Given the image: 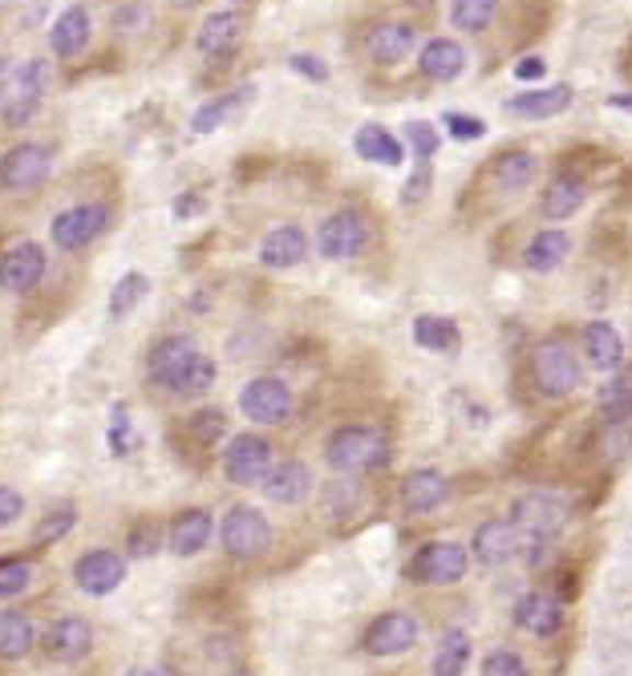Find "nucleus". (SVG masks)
Instances as JSON below:
<instances>
[{
    "label": "nucleus",
    "instance_id": "c03bdc74",
    "mask_svg": "<svg viewBox=\"0 0 632 676\" xmlns=\"http://www.w3.org/2000/svg\"><path fill=\"white\" fill-rule=\"evenodd\" d=\"M483 676H527V664L515 652H491L483 661Z\"/></svg>",
    "mask_w": 632,
    "mask_h": 676
},
{
    "label": "nucleus",
    "instance_id": "a211bd4d",
    "mask_svg": "<svg viewBox=\"0 0 632 676\" xmlns=\"http://www.w3.org/2000/svg\"><path fill=\"white\" fill-rule=\"evenodd\" d=\"M304 255H309V236H304L297 224L272 227L268 236H264V243H260V264L272 267V272H288V267H297Z\"/></svg>",
    "mask_w": 632,
    "mask_h": 676
},
{
    "label": "nucleus",
    "instance_id": "6e6d98bb",
    "mask_svg": "<svg viewBox=\"0 0 632 676\" xmlns=\"http://www.w3.org/2000/svg\"><path fill=\"white\" fill-rule=\"evenodd\" d=\"M608 106H617V110H632V98H612Z\"/></svg>",
    "mask_w": 632,
    "mask_h": 676
},
{
    "label": "nucleus",
    "instance_id": "c9c22d12",
    "mask_svg": "<svg viewBox=\"0 0 632 676\" xmlns=\"http://www.w3.org/2000/svg\"><path fill=\"white\" fill-rule=\"evenodd\" d=\"M467 664H471V637H467V632H446V637L438 640V649H434L430 673L462 676L467 673Z\"/></svg>",
    "mask_w": 632,
    "mask_h": 676
},
{
    "label": "nucleus",
    "instance_id": "4c0bfd02",
    "mask_svg": "<svg viewBox=\"0 0 632 676\" xmlns=\"http://www.w3.org/2000/svg\"><path fill=\"white\" fill-rule=\"evenodd\" d=\"M498 13V0H450V25L462 33H483Z\"/></svg>",
    "mask_w": 632,
    "mask_h": 676
},
{
    "label": "nucleus",
    "instance_id": "f03ea898",
    "mask_svg": "<svg viewBox=\"0 0 632 676\" xmlns=\"http://www.w3.org/2000/svg\"><path fill=\"white\" fill-rule=\"evenodd\" d=\"M324 458L336 474H369L390 462V438L377 425H341L324 446Z\"/></svg>",
    "mask_w": 632,
    "mask_h": 676
},
{
    "label": "nucleus",
    "instance_id": "423d86ee",
    "mask_svg": "<svg viewBox=\"0 0 632 676\" xmlns=\"http://www.w3.org/2000/svg\"><path fill=\"white\" fill-rule=\"evenodd\" d=\"M272 466V442L260 434H235L223 450V474L235 486H260Z\"/></svg>",
    "mask_w": 632,
    "mask_h": 676
},
{
    "label": "nucleus",
    "instance_id": "5701e85b",
    "mask_svg": "<svg viewBox=\"0 0 632 676\" xmlns=\"http://www.w3.org/2000/svg\"><path fill=\"white\" fill-rule=\"evenodd\" d=\"M252 85H235L231 93H223V98H211V102H203L195 114H191V134H211L219 130V126H228V122H235L248 110V102H252Z\"/></svg>",
    "mask_w": 632,
    "mask_h": 676
},
{
    "label": "nucleus",
    "instance_id": "a878e982",
    "mask_svg": "<svg viewBox=\"0 0 632 676\" xmlns=\"http://www.w3.org/2000/svg\"><path fill=\"white\" fill-rule=\"evenodd\" d=\"M584 357L600 373H612L624 365V341H620V332L608 320H593L584 329Z\"/></svg>",
    "mask_w": 632,
    "mask_h": 676
},
{
    "label": "nucleus",
    "instance_id": "6ab92c4d",
    "mask_svg": "<svg viewBox=\"0 0 632 676\" xmlns=\"http://www.w3.org/2000/svg\"><path fill=\"white\" fill-rule=\"evenodd\" d=\"M450 499V478L443 470H410L402 482V506L410 515H430Z\"/></svg>",
    "mask_w": 632,
    "mask_h": 676
},
{
    "label": "nucleus",
    "instance_id": "4d7b16f0",
    "mask_svg": "<svg viewBox=\"0 0 632 676\" xmlns=\"http://www.w3.org/2000/svg\"><path fill=\"white\" fill-rule=\"evenodd\" d=\"M231 676H248V673H231Z\"/></svg>",
    "mask_w": 632,
    "mask_h": 676
},
{
    "label": "nucleus",
    "instance_id": "c85d7f7f",
    "mask_svg": "<svg viewBox=\"0 0 632 676\" xmlns=\"http://www.w3.org/2000/svg\"><path fill=\"white\" fill-rule=\"evenodd\" d=\"M572 106V85H552V90H527L519 93V98H512L507 102V114H515V118H555V114H564V110Z\"/></svg>",
    "mask_w": 632,
    "mask_h": 676
},
{
    "label": "nucleus",
    "instance_id": "a19ab883",
    "mask_svg": "<svg viewBox=\"0 0 632 676\" xmlns=\"http://www.w3.org/2000/svg\"><path fill=\"white\" fill-rule=\"evenodd\" d=\"M223 429H228V417L219 410H199L195 417H191V434H195V442H219L223 438Z\"/></svg>",
    "mask_w": 632,
    "mask_h": 676
},
{
    "label": "nucleus",
    "instance_id": "bb28decb",
    "mask_svg": "<svg viewBox=\"0 0 632 676\" xmlns=\"http://www.w3.org/2000/svg\"><path fill=\"white\" fill-rule=\"evenodd\" d=\"M567 255H572V239H567V231H560V227H543V231L531 236V243L524 248V264L531 267V272H539V276H548V272H555V267L564 264Z\"/></svg>",
    "mask_w": 632,
    "mask_h": 676
},
{
    "label": "nucleus",
    "instance_id": "7ed1b4c3",
    "mask_svg": "<svg viewBox=\"0 0 632 676\" xmlns=\"http://www.w3.org/2000/svg\"><path fill=\"white\" fill-rule=\"evenodd\" d=\"M531 377L543 398H567L579 385V360L564 341H539L531 353Z\"/></svg>",
    "mask_w": 632,
    "mask_h": 676
},
{
    "label": "nucleus",
    "instance_id": "79ce46f5",
    "mask_svg": "<svg viewBox=\"0 0 632 676\" xmlns=\"http://www.w3.org/2000/svg\"><path fill=\"white\" fill-rule=\"evenodd\" d=\"M405 138L414 142L417 162H430L434 154H438V130H434L430 122H410V126H405Z\"/></svg>",
    "mask_w": 632,
    "mask_h": 676
},
{
    "label": "nucleus",
    "instance_id": "39448f33",
    "mask_svg": "<svg viewBox=\"0 0 632 676\" xmlns=\"http://www.w3.org/2000/svg\"><path fill=\"white\" fill-rule=\"evenodd\" d=\"M467 568H471V551H467V547L455 543V539H434V543H426L417 551L410 571H414L417 584L450 587L467 575Z\"/></svg>",
    "mask_w": 632,
    "mask_h": 676
},
{
    "label": "nucleus",
    "instance_id": "13d9d810",
    "mask_svg": "<svg viewBox=\"0 0 632 676\" xmlns=\"http://www.w3.org/2000/svg\"><path fill=\"white\" fill-rule=\"evenodd\" d=\"M0 4H9V0H0Z\"/></svg>",
    "mask_w": 632,
    "mask_h": 676
},
{
    "label": "nucleus",
    "instance_id": "f3484780",
    "mask_svg": "<svg viewBox=\"0 0 632 676\" xmlns=\"http://www.w3.org/2000/svg\"><path fill=\"white\" fill-rule=\"evenodd\" d=\"M264 499L276 506H300L312 491V470L300 458H288V462H276L268 470V478L260 482Z\"/></svg>",
    "mask_w": 632,
    "mask_h": 676
},
{
    "label": "nucleus",
    "instance_id": "dca6fc26",
    "mask_svg": "<svg viewBox=\"0 0 632 676\" xmlns=\"http://www.w3.org/2000/svg\"><path fill=\"white\" fill-rule=\"evenodd\" d=\"M527 539L519 535L512 518H486L483 527L474 530V543H471V555L483 563V568H498V563H507V559L519 555V547Z\"/></svg>",
    "mask_w": 632,
    "mask_h": 676
},
{
    "label": "nucleus",
    "instance_id": "f8f14e48",
    "mask_svg": "<svg viewBox=\"0 0 632 676\" xmlns=\"http://www.w3.org/2000/svg\"><path fill=\"white\" fill-rule=\"evenodd\" d=\"M567 518V506L560 494H548V491H536V494H524L519 503H515V527L524 539H548L552 530L564 527Z\"/></svg>",
    "mask_w": 632,
    "mask_h": 676
},
{
    "label": "nucleus",
    "instance_id": "393cba45",
    "mask_svg": "<svg viewBox=\"0 0 632 676\" xmlns=\"http://www.w3.org/2000/svg\"><path fill=\"white\" fill-rule=\"evenodd\" d=\"M90 13L81 9V4H69V9H61L54 21V28H49V49H54L57 57H78L85 45H90Z\"/></svg>",
    "mask_w": 632,
    "mask_h": 676
},
{
    "label": "nucleus",
    "instance_id": "5fc2aeb1",
    "mask_svg": "<svg viewBox=\"0 0 632 676\" xmlns=\"http://www.w3.org/2000/svg\"><path fill=\"white\" fill-rule=\"evenodd\" d=\"M4 106H9V81L0 78V114H4Z\"/></svg>",
    "mask_w": 632,
    "mask_h": 676
},
{
    "label": "nucleus",
    "instance_id": "2eb2a0df",
    "mask_svg": "<svg viewBox=\"0 0 632 676\" xmlns=\"http://www.w3.org/2000/svg\"><path fill=\"white\" fill-rule=\"evenodd\" d=\"M361 644L369 656H402L417 644V620L410 611H386L365 628Z\"/></svg>",
    "mask_w": 632,
    "mask_h": 676
},
{
    "label": "nucleus",
    "instance_id": "20e7f679",
    "mask_svg": "<svg viewBox=\"0 0 632 676\" xmlns=\"http://www.w3.org/2000/svg\"><path fill=\"white\" fill-rule=\"evenodd\" d=\"M219 539H223V547H228V555L256 559L272 547V523L260 515L256 506L240 503L223 515V523H219Z\"/></svg>",
    "mask_w": 632,
    "mask_h": 676
},
{
    "label": "nucleus",
    "instance_id": "49530a36",
    "mask_svg": "<svg viewBox=\"0 0 632 676\" xmlns=\"http://www.w3.org/2000/svg\"><path fill=\"white\" fill-rule=\"evenodd\" d=\"M21 515H25V499H21L13 486H0V530L13 527Z\"/></svg>",
    "mask_w": 632,
    "mask_h": 676
},
{
    "label": "nucleus",
    "instance_id": "cd10ccee",
    "mask_svg": "<svg viewBox=\"0 0 632 676\" xmlns=\"http://www.w3.org/2000/svg\"><path fill=\"white\" fill-rule=\"evenodd\" d=\"M417 69H422L430 81H455V78H462V69H467V49L450 37H438L422 49Z\"/></svg>",
    "mask_w": 632,
    "mask_h": 676
},
{
    "label": "nucleus",
    "instance_id": "ddd939ff",
    "mask_svg": "<svg viewBox=\"0 0 632 676\" xmlns=\"http://www.w3.org/2000/svg\"><path fill=\"white\" fill-rule=\"evenodd\" d=\"M49 272V255L41 243H16L0 255V288L4 293H33Z\"/></svg>",
    "mask_w": 632,
    "mask_h": 676
},
{
    "label": "nucleus",
    "instance_id": "e433bc0d",
    "mask_svg": "<svg viewBox=\"0 0 632 676\" xmlns=\"http://www.w3.org/2000/svg\"><path fill=\"white\" fill-rule=\"evenodd\" d=\"M147 296H150V276H142V272H126V276L114 284V293H110V317L126 320L142 300H147Z\"/></svg>",
    "mask_w": 632,
    "mask_h": 676
},
{
    "label": "nucleus",
    "instance_id": "7c9ffc66",
    "mask_svg": "<svg viewBox=\"0 0 632 676\" xmlns=\"http://www.w3.org/2000/svg\"><path fill=\"white\" fill-rule=\"evenodd\" d=\"M353 150H357L365 162H377V167H402V159H405L402 142H398L386 126H377V122H369V126H361V130L353 134Z\"/></svg>",
    "mask_w": 632,
    "mask_h": 676
},
{
    "label": "nucleus",
    "instance_id": "72a5a7b5",
    "mask_svg": "<svg viewBox=\"0 0 632 676\" xmlns=\"http://www.w3.org/2000/svg\"><path fill=\"white\" fill-rule=\"evenodd\" d=\"M33 644H37V628H33V620H28L25 611H13V608L0 611V656L4 661H21Z\"/></svg>",
    "mask_w": 632,
    "mask_h": 676
},
{
    "label": "nucleus",
    "instance_id": "8fccbe9b",
    "mask_svg": "<svg viewBox=\"0 0 632 676\" xmlns=\"http://www.w3.org/2000/svg\"><path fill=\"white\" fill-rule=\"evenodd\" d=\"M548 73V61L543 57H524V61H515V78L519 81H536Z\"/></svg>",
    "mask_w": 632,
    "mask_h": 676
},
{
    "label": "nucleus",
    "instance_id": "4468645a",
    "mask_svg": "<svg viewBox=\"0 0 632 676\" xmlns=\"http://www.w3.org/2000/svg\"><path fill=\"white\" fill-rule=\"evenodd\" d=\"M41 649H45V656L57 664H78L90 656V649H94V628H90V620H81V616H61V620L49 623V632L41 637Z\"/></svg>",
    "mask_w": 632,
    "mask_h": 676
},
{
    "label": "nucleus",
    "instance_id": "603ef678",
    "mask_svg": "<svg viewBox=\"0 0 632 676\" xmlns=\"http://www.w3.org/2000/svg\"><path fill=\"white\" fill-rule=\"evenodd\" d=\"M126 676H175L171 668H130Z\"/></svg>",
    "mask_w": 632,
    "mask_h": 676
},
{
    "label": "nucleus",
    "instance_id": "3c124183",
    "mask_svg": "<svg viewBox=\"0 0 632 676\" xmlns=\"http://www.w3.org/2000/svg\"><path fill=\"white\" fill-rule=\"evenodd\" d=\"M142 21H147V9H142V4H135V9H118V13H114V28H122V33H126V25H142Z\"/></svg>",
    "mask_w": 632,
    "mask_h": 676
},
{
    "label": "nucleus",
    "instance_id": "de8ad7c7",
    "mask_svg": "<svg viewBox=\"0 0 632 676\" xmlns=\"http://www.w3.org/2000/svg\"><path fill=\"white\" fill-rule=\"evenodd\" d=\"M288 69H297V73H304V78H312V81L329 78V66H324L321 57H312V54H292L288 57Z\"/></svg>",
    "mask_w": 632,
    "mask_h": 676
},
{
    "label": "nucleus",
    "instance_id": "4be33fe9",
    "mask_svg": "<svg viewBox=\"0 0 632 676\" xmlns=\"http://www.w3.org/2000/svg\"><path fill=\"white\" fill-rule=\"evenodd\" d=\"M240 13L235 9H219V13H207L203 16L199 33H195V49L203 57H228L235 49V41H240Z\"/></svg>",
    "mask_w": 632,
    "mask_h": 676
},
{
    "label": "nucleus",
    "instance_id": "f704fd0d",
    "mask_svg": "<svg viewBox=\"0 0 632 676\" xmlns=\"http://www.w3.org/2000/svg\"><path fill=\"white\" fill-rule=\"evenodd\" d=\"M600 413H605L608 425H620V422H632V365L617 369V377L600 389V398H596Z\"/></svg>",
    "mask_w": 632,
    "mask_h": 676
},
{
    "label": "nucleus",
    "instance_id": "f257e3e1",
    "mask_svg": "<svg viewBox=\"0 0 632 676\" xmlns=\"http://www.w3.org/2000/svg\"><path fill=\"white\" fill-rule=\"evenodd\" d=\"M147 373L150 381L166 393H175V398H199L216 385V360L207 357L187 332L162 336L159 345L150 348Z\"/></svg>",
    "mask_w": 632,
    "mask_h": 676
},
{
    "label": "nucleus",
    "instance_id": "ea45409f",
    "mask_svg": "<svg viewBox=\"0 0 632 676\" xmlns=\"http://www.w3.org/2000/svg\"><path fill=\"white\" fill-rule=\"evenodd\" d=\"M28 584H33V568L25 559H0V599L21 596Z\"/></svg>",
    "mask_w": 632,
    "mask_h": 676
},
{
    "label": "nucleus",
    "instance_id": "09e8293b",
    "mask_svg": "<svg viewBox=\"0 0 632 676\" xmlns=\"http://www.w3.org/2000/svg\"><path fill=\"white\" fill-rule=\"evenodd\" d=\"M426 186H430V162H417V171H414V179L405 183V195H402V199H405V203H417L422 195H426Z\"/></svg>",
    "mask_w": 632,
    "mask_h": 676
},
{
    "label": "nucleus",
    "instance_id": "2f4dec72",
    "mask_svg": "<svg viewBox=\"0 0 632 676\" xmlns=\"http://www.w3.org/2000/svg\"><path fill=\"white\" fill-rule=\"evenodd\" d=\"M588 199V183L579 174H555L543 191V215L548 219H572Z\"/></svg>",
    "mask_w": 632,
    "mask_h": 676
},
{
    "label": "nucleus",
    "instance_id": "473e14b6",
    "mask_svg": "<svg viewBox=\"0 0 632 676\" xmlns=\"http://www.w3.org/2000/svg\"><path fill=\"white\" fill-rule=\"evenodd\" d=\"M531 179H536V154H531V150H507V154H498L495 167H491V183H495L498 195H515V191H524Z\"/></svg>",
    "mask_w": 632,
    "mask_h": 676
},
{
    "label": "nucleus",
    "instance_id": "0eeeda50",
    "mask_svg": "<svg viewBox=\"0 0 632 676\" xmlns=\"http://www.w3.org/2000/svg\"><path fill=\"white\" fill-rule=\"evenodd\" d=\"M292 410V389L280 377H252L240 389V413L256 425H280Z\"/></svg>",
    "mask_w": 632,
    "mask_h": 676
},
{
    "label": "nucleus",
    "instance_id": "6e6552de",
    "mask_svg": "<svg viewBox=\"0 0 632 676\" xmlns=\"http://www.w3.org/2000/svg\"><path fill=\"white\" fill-rule=\"evenodd\" d=\"M106 219H110V211L102 203H78V207H66V211L49 224V236H54V243L61 252H81L85 243H94V239L106 231Z\"/></svg>",
    "mask_w": 632,
    "mask_h": 676
},
{
    "label": "nucleus",
    "instance_id": "1a4fd4ad",
    "mask_svg": "<svg viewBox=\"0 0 632 676\" xmlns=\"http://www.w3.org/2000/svg\"><path fill=\"white\" fill-rule=\"evenodd\" d=\"M49 150L37 147V142H21L13 147L4 159H0V186L13 191V195H25V191H37L45 179H49Z\"/></svg>",
    "mask_w": 632,
    "mask_h": 676
},
{
    "label": "nucleus",
    "instance_id": "b1692460",
    "mask_svg": "<svg viewBox=\"0 0 632 676\" xmlns=\"http://www.w3.org/2000/svg\"><path fill=\"white\" fill-rule=\"evenodd\" d=\"M410 49H414V28L405 21H386V25L369 28V37H365V54L374 57L377 66H398L410 57Z\"/></svg>",
    "mask_w": 632,
    "mask_h": 676
},
{
    "label": "nucleus",
    "instance_id": "c756f323",
    "mask_svg": "<svg viewBox=\"0 0 632 676\" xmlns=\"http://www.w3.org/2000/svg\"><path fill=\"white\" fill-rule=\"evenodd\" d=\"M410 332H414V345H422L426 353H443V357L458 353V345H462V329L450 317H438V312H422Z\"/></svg>",
    "mask_w": 632,
    "mask_h": 676
},
{
    "label": "nucleus",
    "instance_id": "9d476101",
    "mask_svg": "<svg viewBox=\"0 0 632 676\" xmlns=\"http://www.w3.org/2000/svg\"><path fill=\"white\" fill-rule=\"evenodd\" d=\"M369 243V224L357 211H333L317 231V248L324 260H353Z\"/></svg>",
    "mask_w": 632,
    "mask_h": 676
},
{
    "label": "nucleus",
    "instance_id": "58836bf2",
    "mask_svg": "<svg viewBox=\"0 0 632 676\" xmlns=\"http://www.w3.org/2000/svg\"><path fill=\"white\" fill-rule=\"evenodd\" d=\"M78 523V511L73 506H54V511H45L37 518V527H33V543L37 547H49V543H61L69 530Z\"/></svg>",
    "mask_w": 632,
    "mask_h": 676
},
{
    "label": "nucleus",
    "instance_id": "a18cd8bd",
    "mask_svg": "<svg viewBox=\"0 0 632 676\" xmlns=\"http://www.w3.org/2000/svg\"><path fill=\"white\" fill-rule=\"evenodd\" d=\"M162 547V530L159 527H135L130 530V555H154Z\"/></svg>",
    "mask_w": 632,
    "mask_h": 676
},
{
    "label": "nucleus",
    "instance_id": "412c9836",
    "mask_svg": "<svg viewBox=\"0 0 632 676\" xmlns=\"http://www.w3.org/2000/svg\"><path fill=\"white\" fill-rule=\"evenodd\" d=\"M515 623L531 637H555L560 623H564V608H560V599L552 592H527L515 604Z\"/></svg>",
    "mask_w": 632,
    "mask_h": 676
},
{
    "label": "nucleus",
    "instance_id": "aec40b11",
    "mask_svg": "<svg viewBox=\"0 0 632 676\" xmlns=\"http://www.w3.org/2000/svg\"><path fill=\"white\" fill-rule=\"evenodd\" d=\"M211 535H216V523H211V511H203V506H191V511H179L171 530H166V543L171 551L183 559L199 555L203 547L211 543Z\"/></svg>",
    "mask_w": 632,
    "mask_h": 676
},
{
    "label": "nucleus",
    "instance_id": "9b49d317",
    "mask_svg": "<svg viewBox=\"0 0 632 676\" xmlns=\"http://www.w3.org/2000/svg\"><path fill=\"white\" fill-rule=\"evenodd\" d=\"M122 580H126V559L118 551H85V555L73 563V584H78L81 596H110L118 592Z\"/></svg>",
    "mask_w": 632,
    "mask_h": 676
},
{
    "label": "nucleus",
    "instance_id": "37998d69",
    "mask_svg": "<svg viewBox=\"0 0 632 676\" xmlns=\"http://www.w3.org/2000/svg\"><path fill=\"white\" fill-rule=\"evenodd\" d=\"M443 126L455 134L458 142H474V138H483V134H486V122L483 118H471V114H455V110H450V114H443Z\"/></svg>",
    "mask_w": 632,
    "mask_h": 676
},
{
    "label": "nucleus",
    "instance_id": "864d4df0",
    "mask_svg": "<svg viewBox=\"0 0 632 676\" xmlns=\"http://www.w3.org/2000/svg\"><path fill=\"white\" fill-rule=\"evenodd\" d=\"M179 215H187V211H199V199H179V207H175Z\"/></svg>",
    "mask_w": 632,
    "mask_h": 676
}]
</instances>
